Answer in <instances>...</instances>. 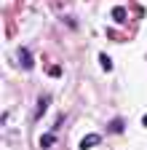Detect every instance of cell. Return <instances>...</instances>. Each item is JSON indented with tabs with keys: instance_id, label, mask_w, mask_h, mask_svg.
I'll return each instance as SVG.
<instances>
[{
	"instance_id": "6da1fadb",
	"label": "cell",
	"mask_w": 147,
	"mask_h": 150,
	"mask_svg": "<svg viewBox=\"0 0 147 150\" xmlns=\"http://www.w3.org/2000/svg\"><path fill=\"white\" fill-rule=\"evenodd\" d=\"M94 145H99V134H86L80 139V150H91Z\"/></svg>"
},
{
	"instance_id": "7a4b0ae2",
	"label": "cell",
	"mask_w": 147,
	"mask_h": 150,
	"mask_svg": "<svg viewBox=\"0 0 147 150\" xmlns=\"http://www.w3.org/2000/svg\"><path fill=\"white\" fill-rule=\"evenodd\" d=\"M19 62H22V67H24V70H30V67H32V54H30L27 48H19Z\"/></svg>"
},
{
	"instance_id": "3957f363",
	"label": "cell",
	"mask_w": 147,
	"mask_h": 150,
	"mask_svg": "<svg viewBox=\"0 0 147 150\" xmlns=\"http://www.w3.org/2000/svg\"><path fill=\"white\" fill-rule=\"evenodd\" d=\"M53 142H56V137H53V134H43V137H40V147H43V150L51 147Z\"/></svg>"
},
{
	"instance_id": "277c9868",
	"label": "cell",
	"mask_w": 147,
	"mask_h": 150,
	"mask_svg": "<svg viewBox=\"0 0 147 150\" xmlns=\"http://www.w3.org/2000/svg\"><path fill=\"white\" fill-rule=\"evenodd\" d=\"M46 107H48V97H40V102H38V112H35V118H40L43 112H46Z\"/></svg>"
},
{
	"instance_id": "5b68a950",
	"label": "cell",
	"mask_w": 147,
	"mask_h": 150,
	"mask_svg": "<svg viewBox=\"0 0 147 150\" xmlns=\"http://www.w3.org/2000/svg\"><path fill=\"white\" fill-rule=\"evenodd\" d=\"M113 19H115V22H123V19H126V8L115 6V8H113Z\"/></svg>"
},
{
	"instance_id": "8992f818",
	"label": "cell",
	"mask_w": 147,
	"mask_h": 150,
	"mask_svg": "<svg viewBox=\"0 0 147 150\" xmlns=\"http://www.w3.org/2000/svg\"><path fill=\"white\" fill-rule=\"evenodd\" d=\"M99 62H102V67H104V70H113V62H110V56H107V54H102V56H99Z\"/></svg>"
},
{
	"instance_id": "52a82bcc",
	"label": "cell",
	"mask_w": 147,
	"mask_h": 150,
	"mask_svg": "<svg viewBox=\"0 0 147 150\" xmlns=\"http://www.w3.org/2000/svg\"><path fill=\"white\" fill-rule=\"evenodd\" d=\"M110 131H115V134H118V131H123V121H120V118L113 121V123H110Z\"/></svg>"
},
{
	"instance_id": "ba28073f",
	"label": "cell",
	"mask_w": 147,
	"mask_h": 150,
	"mask_svg": "<svg viewBox=\"0 0 147 150\" xmlns=\"http://www.w3.org/2000/svg\"><path fill=\"white\" fill-rule=\"evenodd\" d=\"M142 123H144V126H147V115H144V118H142Z\"/></svg>"
}]
</instances>
